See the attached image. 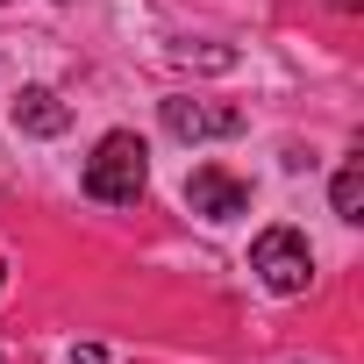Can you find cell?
<instances>
[{"instance_id": "ba28073f", "label": "cell", "mask_w": 364, "mask_h": 364, "mask_svg": "<svg viewBox=\"0 0 364 364\" xmlns=\"http://www.w3.org/2000/svg\"><path fill=\"white\" fill-rule=\"evenodd\" d=\"M72 364H107V350H100V343H79V350H72Z\"/></svg>"}, {"instance_id": "52a82bcc", "label": "cell", "mask_w": 364, "mask_h": 364, "mask_svg": "<svg viewBox=\"0 0 364 364\" xmlns=\"http://www.w3.org/2000/svg\"><path fill=\"white\" fill-rule=\"evenodd\" d=\"M178 65H208V72H229L236 65V50H171Z\"/></svg>"}, {"instance_id": "5b68a950", "label": "cell", "mask_w": 364, "mask_h": 364, "mask_svg": "<svg viewBox=\"0 0 364 364\" xmlns=\"http://www.w3.org/2000/svg\"><path fill=\"white\" fill-rule=\"evenodd\" d=\"M8 122H15L22 136H65V129H72V107H65L50 86H22L15 107H8Z\"/></svg>"}, {"instance_id": "6da1fadb", "label": "cell", "mask_w": 364, "mask_h": 364, "mask_svg": "<svg viewBox=\"0 0 364 364\" xmlns=\"http://www.w3.org/2000/svg\"><path fill=\"white\" fill-rule=\"evenodd\" d=\"M86 200H100V208H136L143 200V186H150V150H143V136H129V129H114V136H100V150L86 157Z\"/></svg>"}, {"instance_id": "3957f363", "label": "cell", "mask_w": 364, "mask_h": 364, "mask_svg": "<svg viewBox=\"0 0 364 364\" xmlns=\"http://www.w3.org/2000/svg\"><path fill=\"white\" fill-rule=\"evenodd\" d=\"M164 129H171L178 143H222V136H243V107L178 93V100H164Z\"/></svg>"}, {"instance_id": "8992f818", "label": "cell", "mask_w": 364, "mask_h": 364, "mask_svg": "<svg viewBox=\"0 0 364 364\" xmlns=\"http://www.w3.org/2000/svg\"><path fill=\"white\" fill-rule=\"evenodd\" d=\"M328 208H336V222H364V164H343V171H336Z\"/></svg>"}, {"instance_id": "7a4b0ae2", "label": "cell", "mask_w": 364, "mask_h": 364, "mask_svg": "<svg viewBox=\"0 0 364 364\" xmlns=\"http://www.w3.org/2000/svg\"><path fill=\"white\" fill-rule=\"evenodd\" d=\"M250 272L264 279V293L293 300V293H307V286H314V250H307V236H300V229H264V236L250 243Z\"/></svg>"}, {"instance_id": "9c48e42d", "label": "cell", "mask_w": 364, "mask_h": 364, "mask_svg": "<svg viewBox=\"0 0 364 364\" xmlns=\"http://www.w3.org/2000/svg\"><path fill=\"white\" fill-rule=\"evenodd\" d=\"M328 8H364V0H328Z\"/></svg>"}, {"instance_id": "277c9868", "label": "cell", "mask_w": 364, "mask_h": 364, "mask_svg": "<svg viewBox=\"0 0 364 364\" xmlns=\"http://www.w3.org/2000/svg\"><path fill=\"white\" fill-rule=\"evenodd\" d=\"M186 208L208 215V222H236V215H250V178H236L222 164H200L186 178Z\"/></svg>"}]
</instances>
